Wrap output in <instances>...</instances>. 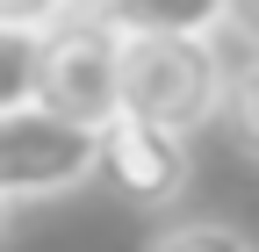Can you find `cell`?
I'll return each instance as SVG.
<instances>
[{"label":"cell","instance_id":"10","mask_svg":"<svg viewBox=\"0 0 259 252\" xmlns=\"http://www.w3.org/2000/svg\"><path fill=\"white\" fill-rule=\"evenodd\" d=\"M231 22L245 29V36H252V44H259V0H231Z\"/></svg>","mask_w":259,"mask_h":252},{"label":"cell","instance_id":"9","mask_svg":"<svg viewBox=\"0 0 259 252\" xmlns=\"http://www.w3.org/2000/svg\"><path fill=\"white\" fill-rule=\"evenodd\" d=\"M0 22H8V29H36V36H51V29L72 22V0H0Z\"/></svg>","mask_w":259,"mask_h":252},{"label":"cell","instance_id":"4","mask_svg":"<svg viewBox=\"0 0 259 252\" xmlns=\"http://www.w3.org/2000/svg\"><path fill=\"white\" fill-rule=\"evenodd\" d=\"M101 180L122 202H137V209L173 202L187 187V137L166 130V122H151V115H130L122 108L101 130Z\"/></svg>","mask_w":259,"mask_h":252},{"label":"cell","instance_id":"5","mask_svg":"<svg viewBox=\"0 0 259 252\" xmlns=\"http://www.w3.org/2000/svg\"><path fill=\"white\" fill-rule=\"evenodd\" d=\"M101 22L122 36H216L231 22V0H115Z\"/></svg>","mask_w":259,"mask_h":252},{"label":"cell","instance_id":"6","mask_svg":"<svg viewBox=\"0 0 259 252\" xmlns=\"http://www.w3.org/2000/svg\"><path fill=\"white\" fill-rule=\"evenodd\" d=\"M36 87H44V36L0 22V115L36 101Z\"/></svg>","mask_w":259,"mask_h":252},{"label":"cell","instance_id":"1","mask_svg":"<svg viewBox=\"0 0 259 252\" xmlns=\"http://www.w3.org/2000/svg\"><path fill=\"white\" fill-rule=\"evenodd\" d=\"M122 101L166 130H202L216 108H231V72L209 36H122Z\"/></svg>","mask_w":259,"mask_h":252},{"label":"cell","instance_id":"12","mask_svg":"<svg viewBox=\"0 0 259 252\" xmlns=\"http://www.w3.org/2000/svg\"><path fill=\"white\" fill-rule=\"evenodd\" d=\"M8 209H15V202H8V195H0V231H8Z\"/></svg>","mask_w":259,"mask_h":252},{"label":"cell","instance_id":"11","mask_svg":"<svg viewBox=\"0 0 259 252\" xmlns=\"http://www.w3.org/2000/svg\"><path fill=\"white\" fill-rule=\"evenodd\" d=\"M115 0H72V15H108Z\"/></svg>","mask_w":259,"mask_h":252},{"label":"cell","instance_id":"3","mask_svg":"<svg viewBox=\"0 0 259 252\" xmlns=\"http://www.w3.org/2000/svg\"><path fill=\"white\" fill-rule=\"evenodd\" d=\"M36 101L72 115V122H87V130H108L130 108L122 101V29H108L101 15H72L65 29H51Z\"/></svg>","mask_w":259,"mask_h":252},{"label":"cell","instance_id":"7","mask_svg":"<svg viewBox=\"0 0 259 252\" xmlns=\"http://www.w3.org/2000/svg\"><path fill=\"white\" fill-rule=\"evenodd\" d=\"M137 252H252V238H245L238 224L194 216V224H166V231H151Z\"/></svg>","mask_w":259,"mask_h":252},{"label":"cell","instance_id":"8","mask_svg":"<svg viewBox=\"0 0 259 252\" xmlns=\"http://www.w3.org/2000/svg\"><path fill=\"white\" fill-rule=\"evenodd\" d=\"M231 130H238L245 159H259V51L231 72Z\"/></svg>","mask_w":259,"mask_h":252},{"label":"cell","instance_id":"2","mask_svg":"<svg viewBox=\"0 0 259 252\" xmlns=\"http://www.w3.org/2000/svg\"><path fill=\"white\" fill-rule=\"evenodd\" d=\"M101 173V130L58 115L44 101H22L0 115V195L8 202H51Z\"/></svg>","mask_w":259,"mask_h":252}]
</instances>
